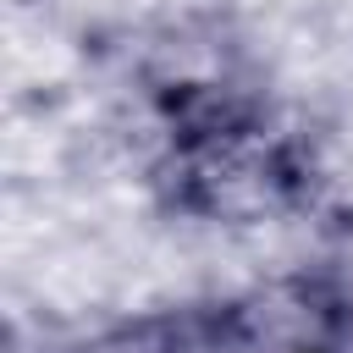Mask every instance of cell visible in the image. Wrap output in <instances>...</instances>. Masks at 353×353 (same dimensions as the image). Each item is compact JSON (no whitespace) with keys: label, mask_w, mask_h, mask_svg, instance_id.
<instances>
[{"label":"cell","mask_w":353,"mask_h":353,"mask_svg":"<svg viewBox=\"0 0 353 353\" xmlns=\"http://www.w3.org/2000/svg\"><path fill=\"white\" fill-rule=\"evenodd\" d=\"M94 83V39L39 0L6 6V88L11 99H77Z\"/></svg>","instance_id":"cell-1"},{"label":"cell","mask_w":353,"mask_h":353,"mask_svg":"<svg viewBox=\"0 0 353 353\" xmlns=\"http://www.w3.org/2000/svg\"><path fill=\"white\" fill-rule=\"evenodd\" d=\"M39 6H50L61 22H72L77 33H88L94 44L110 39V33H121V0H39Z\"/></svg>","instance_id":"cell-2"}]
</instances>
